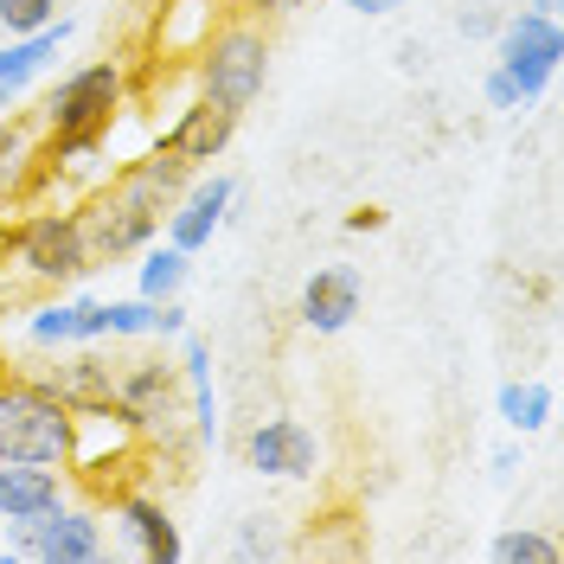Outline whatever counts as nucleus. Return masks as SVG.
Masks as SVG:
<instances>
[{
  "label": "nucleus",
  "mask_w": 564,
  "mask_h": 564,
  "mask_svg": "<svg viewBox=\"0 0 564 564\" xmlns=\"http://www.w3.org/2000/svg\"><path fill=\"white\" fill-rule=\"evenodd\" d=\"M70 456H77V411L39 379H0V462L70 468Z\"/></svg>",
  "instance_id": "1"
},
{
  "label": "nucleus",
  "mask_w": 564,
  "mask_h": 564,
  "mask_svg": "<svg viewBox=\"0 0 564 564\" xmlns=\"http://www.w3.org/2000/svg\"><path fill=\"white\" fill-rule=\"evenodd\" d=\"M263 77H270V39L257 20H225L212 26L206 45L193 52V84L199 97L218 109H238L245 116L257 97H263Z\"/></svg>",
  "instance_id": "2"
},
{
  "label": "nucleus",
  "mask_w": 564,
  "mask_h": 564,
  "mask_svg": "<svg viewBox=\"0 0 564 564\" xmlns=\"http://www.w3.org/2000/svg\"><path fill=\"white\" fill-rule=\"evenodd\" d=\"M109 411L141 443H180V423H186V379H180V366H167V359H122Z\"/></svg>",
  "instance_id": "3"
},
{
  "label": "nucleus",
  "mask_w": 564,
  "mask_h": 564,
  "mask_svg": "<svg viewBox=\"0 0 564 564\" xmlns=\"http://www.w3.org/2000/svg\"><path fill=\"white\" fill-rule=\"evenodd\" d=\"M7 257H13L20 276L45 282V289H70V282H84L97 270L77 212H26V218L7 231Z\"/></svg>",
  "instance_id": "4"
},
{
  "label": "nucleus",
  "mask_w": 564,
  "mask_h": 564,
  "mask_svg": "<svg viewBox=\"0 0 564 564\" xmlns=\"http://www.w3.org/2000/svg\"><path fill=\"white\" fill-rule=\"evenodd\" d=\"M122 97H129L122 65H116V58H97V65H84V70H70V77L52 84L39 122H45V135H109Z\"/></svg>",
  "instance_id": "5"
},
{
  "label": "nucleus",
  "mask_w": 564,
  "mask_h": 564,
  "mask_svg": "<svg viewBox=\"0 0 564 564\" xmlns=\"http://www.w3.org/2000/svg\"><path fill=\"white\" fill-rule=\"evenodd\" d=\"M109 552L104 513L97 507H58L45 520H20L7 527V552L0 558H33V564H97Z\"/></svg>",
  "instance_id": "6"
},
{
  "label": "nucleus",
  "mask_w": 564,
  "mask_h": 564,
  "mask_svg": "<svg viewBox=\"0 0 564 564\" xmlns=\"http://www.w3.org/2000/svg\"><path fill=\"white\" fill-rule=\"evenodd\" d=\"M494 45H500V70L513 77V90L520 97H545L552 90V77H558L564 65V33L558 20H545V13H513V20H500V33H494Z\"/></svg>",
  "instance_id": "7"
},
{
  "label": "nucleus",
  "mask_w": 564,
  "mask_h": 564,
  "mask_svg": "<svg viewBox=\"0 0 564 564\" xmlns=\"http://www.w3.org/2000/svg\"><path fill=\"white\" fill-rule=\"evenodd\" d=\"M77 218H84V238H90V257H97V263L141 257V250L161 238V218H154V212H141L135 199H122L116 186L90 193V199L77 206Z\"/></svg>",
  "instance_id": "8"
},
{
  "label": "nucleus",
  "mask_w": 564,
  "mask_h": 564,
  "mask_svg": "<svg viewBox=\"0 0 564 564\" xmlns=\"http://www.w3.org/2000/svg\"><path fill=\"white\" fill-rule=\"evenodd\" d=\"M245 462L257 468V475H270V481H308V475L321 468V443H315V430H308V423L263 417V423H250Z\"/></svg>",
  "instance_id": "9"
},
{
  "label": "nucleus",
  "mask_w": 564,
  "mask_h": 564,
  "mask_svg": "<svg viewBox=\"0 0 564 564\" xmlns=\"http://www.w3.org/2000/svg\"><path fill=\"white\" fill-rule=\"evenodd\" d=\"M231 199H238V186H231V174H193V186L174 199V212L161 218L167 225V245H180L186 257H199V250L212 245V231L231 218Z\"/></svg>",
  "instance_id": "10"
},
{
  "label": "nucleus",
  "mask_w": 564,
  "mask_h": 564,
  "mask_svg": "<svg viewBox=\"0 0 564 564\" xmlns=\"http://www.w3.org/2000/svg\"><path fill=\"white\" fill-rule=\"evenodd\" d=\"M231 135H238V109H218V104H206V97H193V104L174 116V129L161 135V148L199 174V167H212V161L231 148Z\"/></svg>",
  "instance_id": "11"
},
{
  "label": "nucleus",
  "mask_w": 564,
  "mask_h": 564,
  "mask_svg": "<svg viewBox=\"0 0 564 564\" xmlns=\"http://www.w3.org/2000/svg\"><path fill=\"white\" fill-rule=\"evenodd\" d=\"M39 386L45 391H58L77 417H90V411H104L109 417V391H116V366H109L104 352H90V347H77L65 352L58 347V359L39 372Z\"/></svg>",
  "instance_id": "12"
},
{
  "label": "nucleus",
  "mask_w": 564,
  "mask_h": 564,
  "mask_svg": "<svg viewBox=\"0 0 564 564\" xmlns=\"http://www.w3.org/2000/svg\"><path fill=\"white\" fill-rule=\"evenodd\" d=\"M109 186L122 193V199H135L141 212H154V218H167L174 212V199L193 186V167L186 161H174L167 148H154V154H135V161H122L116 174H109Z\"/></svg>",
  "instance_id": "13"
},
{
  "label": "nucleus",
  "mask_w": 564,
  "mask_h": 564,
  "mask_svg": "<svg viewBox=\"0 0 564 564\" xmlns=\"http://www.w3.org/2000/svg\"><path fill=\"white\" fill-rule=\"evenodd\" d=\"M70 500L65 468H45V462H0V520L20 527V520H45Z\"/></svg>",
  "instance_id": "14"
},
{
  "label": "nucleus",
  "mask_w": 564,
  "mask_h": 564,
  "mask_svg": "<svg viewBox=\"0 0 564 564\" xmlns=\"http://www.w3.org/2000/svg\"><path fill=\"white\" fill-rule=\"evenodd\" d=\"M26 340L33 347H97L104 334V302L97 295H65V302H39L26 315Z\"/></svg>",
  "instance_id": "15"
},
{
  "label": "nucleus",
  "mask_w": 564,
  "mask_h": 564,
  "mask_svg": "<svg viewBox=\"0 0 564 564\" xmlns=\"http://www.w3.org/2000/svg\"><path fill=\"white\" fill-rule=\"evenodd\" d=\"M116 527H122V539H129L148 564H180L186 558V539H180L174 513H167L154 494H122V500H116Z\"/></svg>",
  "instance_id": "16"
},
{
  "label": "nucleus",
  "mask_w": 564,
  "mask_h": 564,
  "mask_svg": "<svg viewBox=\"0 0 564 564\" xmlns=\"http://www.w3.org/2000/svg\"><path fill=\"white\" fill-rule=\"evenodd\" d=\"M65 39H70V20H52V26H39V33H20V39L0 45V109H13L33 90V77L65 52Z\"/></svg>",
  "instance_id": "17"
},
{
  "label": "nucleus",
  "mask_w": 564,
  "mask_h": 564,
  "mask_svg": "<svg viewBox=\"0 0 564 564\" xmlns=\"http://www.w3.org/2000/svg\"><path fill=\"white\" fill-rule=\"evenodd\" d=\"M359 315V270L352 263H327L302 289V327L308 334H347Z\"/></svg>",
  "instance_id": "18"
},
{
  "label": "nucleus",
  "mask_w": 564,
  "mask_h": 564,
  "mask_svg": "<svg viewBox=\"0 0 564 564\" xmlns=\"http://www.w3.org/2000/svg\"><path fill=\"white\" fill-rule=\"evenodd\" d=\"M180 379H186V430L193 443H212L218 436V398H212V347L186 327L180 334Z\"/></svg>",
  "instance_id": "19"
},
{
  "label": "nucleus",
  "mask_w": 564,
  "mask_h": 564,
  "mask_svg": "<svg viewBox=\"0 0 564 564\" xmlns=\"http://www.w3.org/2000/svg\"><path fill=\"white\" fill-rule=\"evenodd\" d=\"M552 386L545 379H507L500 386V398H494V411H500V423L513 430V436H532V430H545L552 423Z\"/></svg>",
  "instance_id": "20"
},
{
  "label": "nucleus",
  "mask_w": 564,
  "mask_h": 564,
  "mask_svg": "<svg viewBox=\"0 0 564 564\" xmlns=\"http://www.w3.org/2000/svg\"><path fill=\"white\" fill-rule=\"evenodd\" d=\"M167 13V26H154V45L161 52H199L206 45V33H212V13H218V0H167L161 7Z\"/></svg>",
  "instance_id": "21"
},
{
  "label": "nucleus",
  "mask_w": 564,
  "mask_h": 564,
  "mask_svg": "<svg viewBox=\"0 0 564 564\" xmlns=\"http://www.w3.org/2000/svg\"><path fill=\"white\" fill-rule=\"evenodd\" d=\"M186 270H193V257L180 245H154L141 250V276H135V295H148V302H174L180 289H186Z\"/></svg>",
  "instance_id": "22"
},
{
  "label": "nucleus",
  "mask_w": 564,
  "mask_h": 564,
  "mask_svg": "<svg viewBox=\"0 0 564 564\" xmlns=\"http://www.w3.org/2000/svg\"><path fill=\"white\" fill-rule=\"evenodd\" d=\"M33 129L26 122H13V116H0V206L7 199H20L26 186H33Z\"/></svg>",
  "instance_id": "23"
},
{
  "label": "nucleus",
  "mask_w": 564,
  "mask_h": 564,
  "mask_svg": "<svg viewBox=\"0 0 564 564\" xmlns=\"http://www.w3.org/2000/svg\"><path fill=\"white\" fill-rule=\"evenodd\" d=\"M488 558H494V564H558V558H564V545H558V539H552V532H532V527H507V532H494Z\"/></svg>",
  "instance_id": "24"
},
{
  "label": "nucleus",
  "mask_w": 564,
  "mask_h": 564,
  "mask_svg": "<svg viewBox=\"0 0 564 564\" xmlns=\"http://www.w3.org/2000/svg\"><path fill=\"white\" fill-rule=\"evenodd\" d=\"M154 308L148 295H129V302H104V334L109 340H154Z\"/></svg>",
  "instance_id": "25"
},
{
  "label": "nucleus",
  "mask_w": 564,
  "mask_h": 564,
  "mask_svg": "<svg viewBox=\"0 0 564 564\" xmlns=\"http://www.w3.org/2000/svg\"><path fill=\"white\" fill-rule=\"evenodd\" d=\"M58 20V0H0V26L20 39V33H39Z\"/></svg>",
  "instance_id": "26"
},
{
  "label": "nucleus",
  "mask_w": 564,
  "mask_h": 564,
  "mask_svg": "<svg viewBox=\"0 0 564 564\" xmlns=\"http://www.w3.org/2000/svg\"><path fill=\"white\" fill-rule=\"evenodd\" d=\"M231 552H238V558H276L282 539L270 532V520H263V513H250L245 527H238V539H231Z\"/></svg>",
  "instance_id": "27"
},
{
  "label": "nucleus",
  "mask_w": 564,
  "mask_h": 564,
  "mask_svg": "<svg viewBox=\"0 0 564 564\" xmlns=\"http://www.w3.org/2000/svg\"><path fill=\"white\" fill-rule=\"evenodd\" d=\"M456 33L462 39H494V33H500V13H494L488 0H475V7H462V13H456Z\"/></svg>",
  "instance_id": "28"
},
{
  "label": "nucleus",
  "mask_w": 564,
  "mask_h": 564,
  "mask_svg": "<svg viewBox=\"0 0 564 564\" xmlns=\"http://www.w3.org/2000/svg\"><path fill=\"white\" fill-rule=\"evenodd\" d=\"M481 97H488V109H520V104H527V97L513 90V77H507L500 65L488 70V84H481Z\"/></svg>",
  "instance_id": "29"
},
{
  "label": "nucleus",
  "mask_w": 564,
  "mask_h": 564,
  "mask_svg": "<svg viewBox=\"0 0 564 564\" xmlns=\"http://www.w3.org/2000/svg\"><path fill=\"white\" fill-rule=\"evenodd\" d=\"M180 334H186V308H180V295H174V302L154 308V340H180Z\"/></svg>",
  "instance_id": "30"
},
{
  "label": "nucleus",
  "mask_w": 564,
  "mask_h": 564,
  "mask_svg": "<svg viewBox=\"0 0 564 564\" xmlns=\"http://www.w3.org/2000/svg\"><path fill=\"white\" fill-rule=\"evenodd\" d=\"M352 13H366V20H386V13H398L404 0H347Z\"/></svg>",
  "instance_id": "31"
},
{
  "label": "nucleus",
  "mask_w": 564,
  "mask_h": 564,
  "mask_svg": "<svg viewBox=\"0 0 564 564\" xmlns=\"http://www.w3.org/2000/svg\"><path fill=\"white\" fill-rule=\"evenodd\" d=\"M379 225H386V212H372V206L347 212V231H379Z\"/></svg>",
  "instance_id": "32"
},
{
  "label": "nucleus",
  "mask_w": 564,
  "mask_h": 564,
  "mask_svg": "<svg viewBox=\"0 0 564 564\" xmlns=\"http://www.w3.org/2000/svg\"><path fill=\"white\" fill-rule=\"evenodd\" d=\"M295 7H308V0H250V13H263V20H276V13H295Z\"/></svg>",
  "instance_id": "33"
},
{
  "label": "nucleus",
  "mask_w": 564,
  "mask_h": 564,
  "mask_svg": "<svg viewBox=\"0 0 564 564\" xmlns=\"http://www.w3.org/2000/svg\"><path fill=\"white\" fill-rule=\"evenodd\" d=\"M513 468H520V449H500V456H494V475H500V481H507Z\"/></svg>",
  "instance_id": "34"
},
{
  "label": "nucleus",
  "mask_w": 564,
  "mask_h": 564,
  "mask_svg": "<svg viewBox=\"0 0 564 564\" xmlns=\"http://www.w3.org/2000/svg\"><path fill=\"white\" fill-rule=\"evenodd\" d=\"M532 13H545V20H558V0H532Z\"/></svg>",
  "instance_id": "35"
}]
</instances>
